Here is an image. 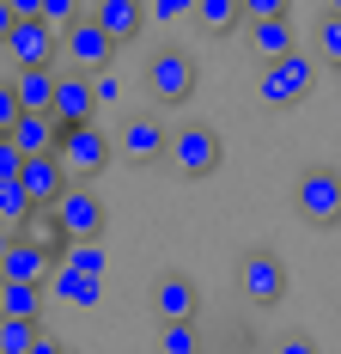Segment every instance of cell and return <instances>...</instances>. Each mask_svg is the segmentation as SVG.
<instances>
[{
    "mask_svg": "<svg viewBox=\"0 0 341 354\" xmlns=\"http://www.w3.org/2000/svg\"><path fill=\"white\" fill-rule=\"evenodd\" d=\"M61 263H73V269H86V275H104V269H110V257H104V245H98V239H73Z\"/></svg>",
    "mask_w": 341,
    "mask_h": 354,
    "instance_id": "obj_23",
    "label": "cell"
},
{
    "mask_svg": "<svg viewBox=\"0 0 341 354\" xmlns=\"http://www.w3.org/2000/svg\"><path fill=\"white\" fill-rule=\"evenodd\" d=\"M92 19H98L116 43H135V37L153 25V19H146V0H98V12H92Z\"/></svg>",
    "mask_w": 341,
    "mask_h": 354,
    "instance_id": "obj_15",
    "label": "cell"
},
{
    "mask_svg": "<svg viewBox=\"0 0 341 354\" xmlns=\"http://www.w3.org/2000/svg\"><path fill=\"white\" fill-rule=\"evenodd\" d=\"M116 92H122V86H116V73H110V68H92V98H98V110L116 104Z\"/></svg>",
    "mask_w": 341,
    "mask_h": 354,
    "instance_id": "obj_28",
    "label": "cell"
},
{
    "mask_svg": "<svg viewBox=\"0 0 341 354\" xmlns=\"http://www.w3.org/2000/svg\"><path fill=\"white\" fill-rule=\"evenodd\" d=\"M19 86H12V80H0V129H12V122H19Z\"/></svg>",
    "mask_w": 341,
    "mask_h": 354,
    "instance_id": "obj_29",
    "label": "cell"
},
{
    "mask_svg": "<svg viewBox=\"0 0 341 354\" xmlns=\"http://www.w3.org/2000/svg\"><path fill=\"white\" fill-rule=\"evenodd\" d=\"M195 12V0H146V19H159V25H170V19H189Z\"/></svg>",
    "mask_w": 341,
    "mask_h": 354,
    "instance_id": "obj_26",
    "label": "cell"
},
{
    "mask_svg": "<svg viewBox=\"0 0 341 354\" xmlns=\"http://www.w3.org/2000/svg\"><path fill=\"white\" fill-rule=\"evenodd\" d=\"M6 245H12V226H6V220H0V250H6Z\"/></svg>",
    "mask_w": 341,
    "mask_h": 354,
    "instance_id": "obj_34",
    "label": "cell"
},
{
    "mask_svg": "<svg viewBox=\"0 0 341 354\" xmlns=\"http://www.w3.org/2000/svg\"><path fill=\"white\" fill-rule=\"evenodd\" d=\"M6 6H12L19 19H31V12H43V0H6Z\"/></svg>",
    "mask_w": 341,
    "mask_h": 354,
    "instance_id": "obj_33",
    "label": "cell"
},
{
    "mask_svg": "<svg viewBox=\"0 0 341 354\" xmlns=\"http://www.w3.org/2000/svg\"><path fill=\"white\" fill-rule=\"evenodd\" d=\"M329 12H341V0H329Z\"/></svg>",
    "mask_w": 341,
    "mask_h": 354,
    "instance_id": "obj_35",
    "label": "cell"
},
{
    "mask_svg": "<svg viewBox=\"0 0 341 354\" xmlns=\"http://www.w3.org/2000/svg\"><path fill=\"white\" fill-rule=\"evenodd\" d=\"M49 116L73 129V122H92L98 116V98H92V80L73 68V73H55V98H49Z\"/></svg>",
    "mask_w": 341,
    "mask_h": 354,
    "instance_id": "obj_11",
    "label": "cell"
},
{
    "mask_svg": "<svg viewBox=\"0 0 341 354\" xmlns=\"http://www.w3.org/2000/svg\"><path fill=\"white\" fill-rule=\"evenodd\" d=\"M189 19H195L207 37H226V31H238V25H244V6H238V0H195Z\"/></svg>",
    "mask_w": 341,
    "mask_h": 354,
    "instance_id": "obj_20",
    "label": "cell"
},
{
    "mask_svg": "<svg viewBox=\"0 0 341 354\" xmlns=\"http://www.w3.org/2000/svg\"><path fill=\"white\" fill-rule=\"evenodd\" d=\"M159 348H165V354H195V330H189V318H165Z\"/></svg>",
    "mask_w": 341,
    "mask_h": 354,
    "instance_id": "obj_24",
    "label": "cell"
},
{
    "mask_svg": "<svg viewBox=\"0 0 341 354\" xmlns=\"http://www.w3.org/2000/svg\"><path fill=\"white\" fill-rule=\"evenodd\" d=\"M110 135H104L98 122H73V129H61V159H68V171L79 177H98L104 165H110Z\"/></svg>",
    "mask_w": 341,
    "mask_h": 354,
    "instance_id": "obj_8",
    "label": "cell"
},
{
    "mask_svg": "<svg viewBox=\"0 0 341 354\" xmlns=\"http://www.w3.org/2000/svg\"><path fill=\"white\" fill-rule=\"evenodd\" d=\"M61 49H68L73 68H110L122 43L104 31L98 19H68V25H61Z\"/></svg>",
    "mask_w": 341,
    "mask_h": 354,
    "instance_id": "obj_6",
    "label": "cell"
},
{
    "mask_svg": "<svg viewBox=\"0 0 341 354\" xmlns=\"http://www.w3.org/2000/svg\"><path fill=\"white\" fill-rule=\"evenodd\" d=\"M0 220H6L12 232L37 220V202H31V189H25L19 177H0Z\"/></svg>",
    "mask_w": 341,
    "mask_h": 354,
    "instance_id": "obj_21",
    "label": "cell"
},
{
    "mask_svg": "<svg viewBox=\"0 0 341 354\" xmlns=\"http://www.w3.org/2000/svg\"><path fill=\"white\" fill-rule=\"evenodd\" d=\"M37 342H43L37 318H6V312H0V354H31Z\"/></svg>",
    "mask_w": 341,
    "mask_h": 354,
    "instance_id": "obj_22",
    "label": "cell"
},
{
    "mask_svg": "<svg viewBox=\"0 0 341 354\" xmlns=\"http://www.w3.org/2000/svg\"><path fill=\"white\" fill-rule=\"evenodd\" d=\"M19 171H25V153L12 135H0V177H19Z\"/></svg>",
    "mask_w": 341,
    "mask_h": 354,
    "instance_id": "obj_30",
    "label": "cell"
},
{
    "mask_svg": "<svg viewBox=\"0 0 341 354\" xmlns=\"http://www.w3.org/2000/svg\"><path fill=\"white\" fill-rule=\"evenodd\" d=\"M250 43H256L262 62L286 55V49H299V37H293V12H280V19H250Z\"/></svg>",
    "mask_w": 341,
    "mask_h": 354,
    "instance_id": "obj_18",
    "label": "cell"
},
{
    "mask_svg": "<svg viewBox=\"0 0 341 354\" xmlns=\"http://www.w3.org/2000/svg\"><path fill=\"white\" fill-rule=\"evenodd\" d=\"M317 62H341V12H323L317 25Z\"/></svg>",
    "mask_w": 341,
    "mask_h": 354,
    "instance_id": "obj_25",
    "label": "cell"
},
{
    "mask_svg": "<svg viewBox=\"0 0 341 354\" xmlns=\"http://www.w3.org/2000/svg\"><path fill=\"white\" fill-rule=\"evenodd\" d=\"M220 159H226V147H220V129H207V122H183L170 135V165L183 177H213Z\"/></svg>",
    "mask_w": 341,
    "mask_h": 354,
    "instance_id": "obj_4",
    "label": "cell"
},
{
    "mask_svg": "<svg viewBox=\"0 0 341 354\" xmlns=\"http://www.w3.org/2000/svg\"><path fill=\"white\" fill-rule=\"evenodd\" d=\"M244 6V25L250 19H280V12H293V0H238Z\"/></svg>",
    "mask_w": 341,
    "mask_h": 354,
    "instance_id": "obj_27",
    "label": "cell"
},
{
    "mask_svg": "<svg viewBox=\"0 0 341 354\" xmlns=\"http://www.w3.org/2000/svg\"><path fill=\"white\" fill-rule=\"evenodd\" d=\"M195 306H202V293L189 275H165V281L153 287V312L159 318H195Z\"/></svg>",
    "mask_w": 341,
    "mask_h": 354,
    "instance_id": "obj_17",
    "label": "cell"
},
{
    "mask_svg": "<svg viewBox=\"0 0 341 354\" xmlns=\"http://www.w3.org/2000/svg\"><path fill=\"white\" fill-rule=\"evenodd\" d=\"M238 293L250 306H280L286 299V269H280V257L274 250H244L238 263Z\"/></svg>",
    "mask_w": 341,
    "mask_h": 354,
    "instance_id": "obj_5",
    "label": "cell"
},
{
    "mask_svg": "<svg viewBox=\"0 0 341 354\" xmlns=\"http://www.w3.org/2000/svg\"><path fill=\"white\" fill-rule=\"evenodd\" d=\"M43 19L49 25H68V19H79V0H43Z\"/></svg>",
    "mask_w": 341,
    "mask_h": 354,
    "instance_id": "obj_31",
    "label": "cell"
},
{
    "mask_svg": "<svg viewBox=\"0 0 341 354\" xmlns=\"http://www.w3.org/2000/svg\"><path fill=\"white\" fill-rule=\"evenodd\" d=\"M19 183L31 189L37 208H55V202H61V189H68V159H61V147H49V153H25Z\"/></svg>",
    "mask_w": 341,
    "mask_h": 354,
    "instance_id": "obj_9",
    "label": "cell"
},
{
    "mask_svg": "<svg viewBox=\"0 0 341 354\" xmlns=\"http://www.w3.org/2000/svg\"><path fill=\"white\" fill-rule=\"evenodd\" d=\"M49 269H55V257L43 245H31V239H19V232H12V245L0 250V275H12V281H43Z\"/></svg>",
    "mask_w": 341,
    "mask_h": 354,
    "instance_id": "obj_14",
    "label": "cell"
},
{
    "mask_svg": "<svg viewBox=\"0 0 341 354\" xmlns=\"http://www.w3.org/2000/svg\"><path fill=\"white\" fill-rule=\"evenodd\" d=\"M19 68H31V62H61V37H55V25L43 19V12H31V19H19L12 31H6V43H0Z\"/></svg>",
    "mask_w": 341,
    "mask_h": 354,
    "instance_id": "obj_7",
    "label": "cell"
},
{
    "mask_svg": "<svg viewBox=\"0 0 341 354\" xmlns=\"http://www.w3.org/2000/svg\"><path fill=\"white\" fill-rule=\"evenodd\" d=\"M12 25H19V12H12V6L0 0V43H6V31H12Z\"/></svg>",
    "mask_w": 341,
    "mask_h": 354,
    "instance_id": "obj_32",
    "label": "cell"
},
{
    "mask_svg": "<svg viewBox=\"0 0 341 354\" xmlns=\"http://www.w3.org/2000/svg\"><path fill=\"white\" fill-rule=\"evenodd\" d=\"M293 208H299V220H311V226H341V171H299V183H293Z\"/></svg>",
    "mask_w": 341,
    "mask_h": 354,
    "instance_id": "obj_3",
    "label": "cell"
},
{
    "mask_svg": "<svg viewBox=\"0 0 341 354\" xmlns=\"http://www.w3.org/2000/svg\"><path fill=\"white\" fill-rule=\"evenodd\" d=\"M165 153H170V135H165L159 116L140 110V116L122 122V159H128V165H153V159H165Z\"/></svg>",
    "mask_w": 341,
    "mask_h": 354,
    "instance_id": "obj_12",
    "label": "cell"
},
{
    "mask_svg": "<svg viewBox=\"0 0 341 354\" xmlns=\"http://www.w3.org/2000/svg\"><path fill=\"white\" fill-rule=\"evenodd\" d=\"M335 73H341V62H335Z\"/></svg>",
    "mask_w": 341,
    "mask_h": 354,
    "instance_id": "obj_36",
    "label": "cell"
},
{
    "mask_svg": "<svg viewBox=\"0 0 341 354\" xmlns=\"http://www.w3.org/2000/svg\"><path fill=\"white\" fill-rule=\"evenodd\" d=\"M55 220H61V232H68V239H104V202L98 196H92V189H61V202H55Z\"/></svg>",
    "mask_w": 341,
    "mask_h": 354,
    "instance_id": "obj_10",
    "label": "cell"
},
{
    "mask_svg": "<svg viewBox=\"0 0 341 354\" xmlns=\"http://www.w3.org/2000/svg\"><path fill=\"white\" fill-rule=\"evenodd\" d=\"M43 281H12V275H0V312L6 318H37L43 312Z\"/></svg>",
    "mask_w": 341,
    "mask_h": 354,
    "instance_id": "obj_19",
    "label": "cell"
},
{
    "mask_svg": "<svg viewBox=\"0 0 341 354\" xmlns=\"http://www.w3.org/2000/svg\"><path fill=\"white\" fill-rule=\"evenodd\" d=\"M6 135L19 141V153H49V147H61V122L49 110H19V122Z\"/></svg>",
    "mask_w": 341,
    "mask_h": 354,
    "instance_id": "obj_16",
    "label": "cell"
},
{
    "mask_svg": "<svg viewBox=\"0 0 341 354\" xmlns=\"http://www.w3.org/2000/svg\"><path fill=\"white\" fill-rule=\"evenodd\" d=\"M43 293L61 299V306H98L104 299V275H86V269H73V263H55V269L43 275Z\"/></svg>",
    "mask_w": 341,
    "mask_h": 354,
    "instance_id": "obj_13",
    "label": "cell"
},
{
    "mask_svg": "<svg viewBox=\"0 0 341 354\" xmlns=\"http://www.w3.org/2000/svg\"><path fill=\"white\" fill-rule=\"evenodd\" d=\"M311 80H317V62H311L305 49H286V55H274L269 68H262V80H256V98L269 110H286V104H299L311 92Z\"/></svg>",
    "mask_w": 341,
    "mask_h": 354,
    "instance_id": "obj_1",
    "label": "cell"
},
{
    "mask_svg": "<svg viewBox=\"0 0 341 354\" xmlns=\"http://www.w3.org/2000/svg\"><path fill=\"white\" fill-rule=\"evenodd\" d=\"M146 92L159 98V104H189L195 98V55L189 49H159L153 62H146Z\"/></svg>",
    "mask_w": 341,
    "mask_h": 354,
    "instance_id": "obj_2",
    "label": "cell"
}]
</instances>
